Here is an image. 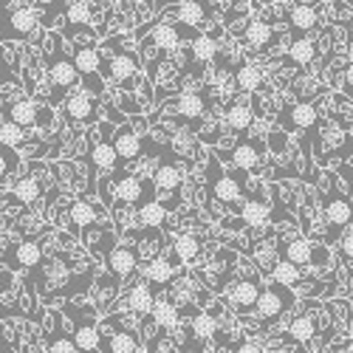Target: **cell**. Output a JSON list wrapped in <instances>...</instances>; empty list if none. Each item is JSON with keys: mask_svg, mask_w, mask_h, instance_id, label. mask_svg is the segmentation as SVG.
<instances>
[{"mask_svg": "<svg viewBox=\"0 0 353 353\" xmlns=\"http://www.w3.org/2000/svg\"><path fill=\"white\" fill-rule=\"evenodd\" d=\"M339 246H342V254L353 260V229H345L342 238H339Z\"/></svg>", "mask_w": 353, "mask_h": 353, "instance_id": "46", "label": "cell"}, {"mask_svg": "<svg viewBox=\"0 0 353 353\" xmlns=\"http://www.w3.org/2000/svg\"><path fill=\"white\" fill-rule=\"evenodd\" d=\"M300 266H294V263H288V260H277L274 266H272V283H277V285H285V288H294L300 283Z\"/></svg>", "mask_w": 353, "mask_h": 353, "instance_id": "38", "label": "cell"}, {"mask_svg": "<svg viewBox=\"0 0 353 353\" xmlns=\"http://www.w3.org/2000/svg\"><path fill=\"white\" fill-rule=\"evenodd\" d=\"M40 263H43V246L37 241H20L6 254L9 269H34V266H40Z\"/></svg>", "mask_w": 353, "mask_h": 353, "instance_id": "10", "label": "cell"}, {"mask_svg": "<svg viewBox=\"0 0 353 353\" xmlns=\"http://www.w3.org/2000/svg\"><path fill=\"white\" fill-rule=\"evenodd\" d=\"M345 353H353V339H347V342H345Z\"/></svg>", "mask_w": 353, "mask_h": 353, "instance_id": "51", "label": "cell"}, {"mask_svg": "<svg viewBox=\"0 0 353 353\" xmlns=\"http://www.w3.org/2000/svg\"><path fill=\"white\" fill-rule=\"evenodd\" d=\"M68 212H71V221L77 229H91L97 223V210L88 201H74Z\"/></svg>", "mask_w": 353, "mask_h": 353, "instance_id": "41", "label": "cell"}, {"mask_svg": "<svg viewBox=\"0 0 353 353\" xmlns=\"http://www.w3.org/2000/svg\"><path fill=\"white\" fill-rule=\"evenodd\" d=\"M175 110H179L184 119H201L207 113V99H203L201 91H184L175 102Z\"/></svg>", "mask_w": 353, "mask_h": 353, "instance_id": "29", "label": "cell"}, {"mask_svg": "<svg viewBox=\"0 0 353 353\" xmlns=\"http://www.w3.org/2000/svg\"><path fill=\"white\" fill-rule=\"evenodd\" d=\"M288 57H291V63H297V65H308L314 57H316V43L308 40V37H297V40H291L288 46Z\"/></svg>", "mask_w": 353, "mask_h": 353, "instance_id": "39", "label": "cell"}, {"mask_svg": "<svg viewBox=\"0 0 353 353\" xmlns=\"http://www.w3.org/2000/svg\"><path fill=\"white\" fill-rule=\"evenodd\" d=\"M246 184V172L241 170L238 172H215V161H210V192L212 198H218L221 203H238L241 195H243V187Z\"/></svg>", "mask_w": 353, "mask_h": 353, "instance_id": "3", "label": "cell"}, {"mask_svg": "<svg viewBox=\"0 0 353 353\" xmlns=\"http://www.w3.org/2000/svg\"><path fill=\"white\" fill-rule=\"evenodd\" d=\"M164 221H167V207L161 201H153L139 210V226H144V229H159Z\"/></svg>", "mask_w": 353, "mask_h": 353, "instance_id": "40", "label": "cell"}, {"mask_svg": "<svg viewBox=\"0 0 353 353\" xmlns=\"http://www.w3.org/2000/svg\"><path fill=\"white\" fill-rule=\"evenodd\" d=\"M136 269H139V249H136V246L119 243V246H116V249L108 254V272H110L116 280L133 277Z\"/></svg>", "mask_w": 353, "mask_h": 353, "instance_id": "9", "label": "cell"}, {"mask_svg": "<svg viewBox=\"0 0 353 353\" xmlns=\"http://www.w3.org/2000/svg\"><path fill=\"white\" fill-rule=\"evenodd\" d=\"M63 113H65V119H71L77 125H94L99 119V102L88 91H74L63 102Z\"/></svg>", "mask_w": 353, "mask_h": 353, "instance_id": "6", "label": "cell"}, {"mask_svg": "<svg viewBox=\"0 0 353 353\" xmlns=\"http://www.w3.org/2000/svg\"><path fill=\"white\" fill-rule=\"evenodd\" d=\"M325 218H328V223H331L336 232L347 229L350 221H353V207H350V201H347L336 187H331V195L325 198Z\"/></svg>", "mask_w": 353, "mask_h": 353, "instance_id": "11", "label": "cell"}, {"mask_svg": "<svg viewBox=\"0 0 353 353\" xmlns=\"http://www.w3.org/2000/svg\"><path fill=\"white\" fill-rule=\"evenodd\" d=\"M234 353H263V347L257 342H241L238 347H234Z\"/></svg>", "mask_w": 353, "mask_h": 353, "instance_id": "47", "label": "cell"}, {"mask_svg": "<svg viewBox=\"0 0 353 353\" xmlns=\"http://www.w3.org/2000/svg\"><path fill=\"white\" fill-rule=\"evenodd\" d=\"M243 37L252 48H269L274 43V28L263 20H249L243 28Z\"/></svg>", "mask_w": 353, "mask_h": 353, "instance_id": "27", "label": "cell"}, {"mask_svg": "<svg viewBox=\"0 0 353 353\" xmlns=\"http://www.w3.org/2000/svg\"><path fill=\"white\" fill-rule=\"evenodd\" d=\"M94 3H79V0H71V3H63V17L68 26H77V28H85L94 17Z\"/></svg>", "mask_w": 353, "mask_h": 353, "instance_id": "32", "label": "cell"}, {"mask_svg": "<svg viewBox=\"0 0 353 353\" xmlns=\"http://www.w3.org/2000/svg\"><path fill=\"white\" fill-rule=\"evenodd\" d=\"M28 139H26V130L20 128V125H14V122H0V144H3V147H12V150H14V147H23Z\"/></svg>", "mask_w": 353, "mask_h": 353, "instance_id": "43", "label": "cell"}, {"mask_svg": "<svg viewBox=\"0 0 353 353\" xmlns=\"http://www.w3.org/2000/svg\"><path fill=\"white\" fill-rule=\"evenodd\" d=\"M190 54L195 57L198 63H210V60H215V54H218V40L212 37V34H195L192 40H190Z\"/></svg>", "mask_w": 353, "mask_h": 353, "instance_id": "34", "label": "cell"}, {"mask_svg": "<svg viewBox=\"0 0 353 353\" xmlns=\"http://www.w3.org/2000/svg\"><path fill=\"white\" fill-rule=\"evenodd\" d=\"M37 116H40V105H37L34 99H17V102L9 105L6 119L14 122V125H20V128L26 130V128L37 125Z\"/></svg>", "mask_w": 353, "mask_h": 353, "instance_id": "21", "label": "cell"}, {"mask_svg": "<svg viewBox=\"0 0 353 353\" xmlns=\"http://www.w3.org/2000/svg\"><path fill=\"white\" fill-rule=\"evenodd\" d=\"M285 147H288V136H285V130H272V133H269V150H272L274 156H283V153H285Z\"/></svg>", "mask_w": 353, "mask_h": 353, "instance_id": "45", "label": "cell"}, {"mask_svg": "<svg viewBox=\"0 0 353 353\" xmlns=\"http://www.w3.org/2000/svg\"><path fill=\"white\" fill-rule=\"evenodd\" d=\"M232 164H234V170H243V172H249V170H254L257 164H260V147L254 144V141H238L229 150V156H226Z\"/></svg>", "mask_w": 353, "mask_h": 353, "instance_id": "19", "label": "cell"}, {"mask_svg": "<svg viewBox=\"0 0 353 353\" xmlns=\"http://www.w3.org/2000/svg\"><path fill=\"white\" fill-rule=\"evenodd\" d=\"M238 215L243 218V226H249V229H260L269 223V207H266V201H260V198H249L238 210Z\"/></svg>", "mask_w": 353, "mask_h": 353, "instance_id": "26", "label": "cell"}, {"mask_svg": "<svg viewBox=\"0 0 353 353\" xmlns=\"http://www.w3.org/2000/svg\"><path fill=\"white\" fill-rule=\"evenodd\" d=\"M12 288V280H9V272H0V291H9Z\"/></svg>", "mask_w": 353, "mask_h": 353, "instance_id": "49", "label": "cell"}, {"mask_svg": "<svg viewBox=\"0 0 353 353\" xmlns=\"http://www.w3.org/2000/svg\"><path fill=\"white\" fill-rule=\"evenodd\" d=\"M102 350L108 353H139V336L128 328H116L102 336Z\"/></svg>", "mask_w": 353, "mask_h": 353, "instance_id": "20", "label": "cell"}, {"mask_svg": "<svg viewBox=\"0 0 353 353\" xmlns=\"http://www.w3.org/2000/svg\"><path fill=\"white\" fill-rule=\"evenodd\" d=\"M17 167H20V156L12 150V147L0 144V181H3L6 175H9L12 170H17Z\"/></svg>", "mask_w": 353, "mask_h": 353, "instance_id": "44", "label": "cell"}, {"mask_svg": "<svg viewBox=\"0 0 353 353\" xmlns=\"http://www.w3.org/2000/svg\"><path fill=\"white\" fill-rule=\"evenodd\" d=\"M71 60H74L79 77L99 94V91H102V85L94 82V77H97L99 68H102V54H99V48H97L94 43H77V48H74V54H71Z\"/></svg>", "mask_w": 353, "mask_h": 353, "instance_id": "7", "label": "cell"}, {"mask_svg": "<svg viewBox=\"0 0 353 353\" xmlns=\"http://www.w3.org/2000/svg\"><path fill=\"white\" fill-rule=\"evenodd\" d=\"M294 291L291 288H285V285H277V283H272V285H266L263 288V294H260V303H257V316L266 322V325H272L274 319H280L291 305H294Z\"/></svg>", "mask_w": 353, "mask_h": 353, "instance_id": "2", "label": "cell"}, {"mask_svg": "<svg viewBox=\"0 0 353 353\" xmlns=\"http://www.w3.org/2000/svg\"><path fill=\"white\" fill-rule=\"evenodd\" d=\"M314 334H316V322H314L311 316H297V319H291L288 336H291L294 342H308Z\"/></svg>", "mask_w": 353, "mask_h": 353, "instance_id": "42", "label": "cell"}, {"mask_svg": "<svg viewBox=\"0 0 353 353\" xmlns=\"http://www.w3.org/2000/svg\"><path fill=\"white\" fill-rule=\"evenodd\" d=\"M260 294H263V288H260V283L254 277H241L229 291V303L238 314H249V311H257Z\"/></svg>", "mask_w": 353, "mask_h": 353, "instance_id": "8", "label": "cell"}, {"mask_svg": "<svg viewBox=\"0 0 353 353\" xmlns=\"http://www.w3.org/2000/svg\"><path fill=\"white\" fill-rule=\"evenodd\" d=\"M288 23H291L294 32L308 34V32H314L316 23H319V12H316L314 3H294L288 9Z\"/></svg>", "mask_w": 353, "mask_h": 353, "instance_id": "18", "label": "cell"}, {"mask_svg": "<svg viewBox=\"0 0 353 353\" xmlns=\"http://www.w3.org/2000/svg\"><path fill=\"white\" fill-rule=\"evenodd\" d=\"M46 77H48V91H51V105L65 102L74 91L71 88L79 79V71L74 65V60L63 51V37L60 34H48V46H46Z\"/></svg>", "mask_w": 353, "mask_h": 353, "instance_id": "1", "label": "cell"}, {"mask_svg": "<svg viewBox=\"0 0 353 353\" xmlns=\"http://www.w3.org/2000/svg\"><path fill=\"white\" fill-rule=\"evenodd\" d=\"M311 252H314V243L308 238H294V241L285 243L283 260L294 263V266H308V263H311Z\"/></svg>", "mask_w": 353, "mask_h": 353, "instance_id": "30", "label": "cell"}, {"mask_svg": "<svg viewBox=\"0 0 353 353\" xmlns=\"http://www.w3.org/2000/svg\"><path fill=\"white\" fill-rule=\"evenodd\" d=\"M347 201H350V207H353V187H350V192H347Z\"/></svg>", "mask_w": 353, "mask_h": 353, "instance_id": "52", "label": "cell"}, {"mask_svg": "<svg viewBox=\"0 0 353 353\" xmlns=\"http://www.w3.org/2000/svg\"><path fill=\"white\" fill-rule=\"evenodd\" d=\"M345 88H347V91H353V63L345 68Z\"/></svg>", "mask_w": 353, "mask_h": 353, "instance_id": "48", "label": "cell"}, {"mask_svg": "<svg viewBox=\"0 0 353 353\" xmlns=\"http://www.w3.org/2000/svg\"><path fill=\"white\" fill-rule=\"evenodd\" d=\"M12 195L20 201V203H34L40 195H43V187H40V181H37V175H26V179H20V181H14L12 184Z\"/></svg>", "mask_w": 353, "mask_h": 353, "instance_id": "36", "label": "cell"}, {"mask_svg": "<svg viewBox=\"0 0 353 353\" xmlns=\"http://www.w3.org/2000/svg\"><path fill=\"white\" fill-rule=\"evenodd\" d=\"M212 6H215V3H192V0H184V3H175L172 14H175V23L190 26V28H198V26H203V23L210 20Z\"/></svg>", "mask_w": 353, "mask_h": 353, "instance_id": "16", "label": "cell"}, {"mask_svg": "<svg viewBox=\"0 0 353 353\" xmlns=\"http://www.w3.org/2000/svg\"><path fill=\"white\" fill-rule=\"evenodd\" d=\"M218 316L215 314H210V311H203V314H195L192 316V325H190V331H192V336L195 339H201V342H207V339H212L215 334H218Z\"/></svg>", "mask_w": 353, "mask_h": 353, "instance_id": "37", "label": "cell"}, {"mask_svg": "<svg viewBox=\"0 0 353 353\" xmlns=\"http://www.w3.org/2000/svg\"><path fill=\"white\" fill-rule=\"evenodd\" d=\"M113 192H116V198H119L122 203H136L139 210L156 201V187H153V181L144 184V181L136 179V175H116Z\"/></svg>", "mask_w": 353, "mask_h": 353, "instance_id": "4", "label": "cell"}, {"mask_svg": "<svg viewBox=\"0 0 353 353\" xmlns=\"http://www.w3.org/2000/svg\"><path fill=\"white\" fill-rule=\"evenodd\" d=\"M125 305H128L130 314L147 316V314L153 311V305H156V291L147 285L144 280H139V283H133V285L125 291Z\"/></svg>", "mask_w": 353, "mask_h": 353, "instance_id": "12", "label": "cell"}, {"mask_svg": "<svg viewBox=\"0 0 353 353\" xmlns=\"http://www.w3.org/2000/svg\"><path fill=\"white\" fill-rule=\"evenodd\" d=\"M153 187L156 192H179L181 190V170L175 164H161L153 172Z\"/></svg>", "mask_w": 353, "mask_h": 353, "instance_id": "28", "label": "cell"}, {"mask_svg": "<svg viewBox=\"0 0 353 353\" xmlns=\"http://www.w3.org/2000/svg\"><path fill=\"white\" fill-rule=\"evenodd\" d=\"M88 161H91V167L102 170L105 175L116 170V161H119V156H116L113 150V139H102L91 147V156H88Z\"/></svg>", "mask_w": 353, "mask_h": 353, "instance_id": "23", "label": "cell"}, {"mask_svg": "<svg viewBox=\"0 0 353 353\" xmlns=\"http://www.w3.org/2000/svg\"><path fill=\"white\" fill-rule=\"evenodd\" d=\"M234 85H238L243 94H254L263 88V71L257 65L246 63V65H241L238 71H234Z\"/></svg>", "mask_w": 353, "mask_h": 353, "instance_id": "33", "label": "cell"}, {"mask_svg": "<svg viewBox=\"0 0 353 353\" xmlns=\"http://www.w3.org/2000/svg\"><path fill=\"white\" fill-rule=\"evenodd\" d=\"M37 26H40V14L32 6L14 3L9 9V14H6V28H9V32L0 37V40H26V37L34 34Z\"/></svg>", "mask_w": 353, "mask_h": 353, "instance_id": "5", "label": "cell"}, {"mask_svg": "<svg viewBox=\"0 0 353 353\" xmlns=\"http://www.w3.org/2000/svg\"><path fill=\"white\" fill-rule=\"evenodd\" d=\"M60 322H63V316L57 319V314H54V325H51V336H48V353H79L74 336H68L63 331Z\"/></svg>", "mask_w": 353, "mask_h": 353, "instance_id": "31", "label": "cell"}, {"mask_svg": "<svg viewBox=\"0 0 353 353\" xmlns=\"http://www.w3.org/2000/svg\"><path fill=\"white\" fill-rule=\"evenodd\" d=\"M141 280L150 285L153 291H159V288H167L172 280H175V266L170 263V257H153L150 263L144 266V272H141Z\"/></svg>", "mask_w": 353, "mask_h": 353, "instance_id": "14", "label": "cell"}, {"mask_svg": "<svg viewBox=\"0 0 353 353\" xmlns=\"http://www.w3.org/2000/svg\"><path fill=\"white\" fill-rule=\"evenodd\" d=\"M105 71H108L110 79L128 85V79H136V74H139V57H136V51H119V54H113L110 60H108V65H105Z\"/></svg>", "mask_w": 353, "mask_h": 353, "instance_id": "15", "label": "cell"}, {"mask_svg": "<svg viewBox=\"0 0 353 353\" xmlns=\"http://www.w3.org/2000/svg\"><path fill=\"white\" fill-rule=\"evenodd\" d=\"M113 150H116V156L125 159V161L139 159L141 156V139H139V133L130 125L116 128V133H113Z\"/></svg>", "mask_w": 353, "mask_h": 353, "instance_id": "17", "label": "cell"}, {"mask_svg": "<svg viewBox=\"0 0 353 353\" xmlns=\"http://www.w3.org/2000/svg\"><path fill=\"white\" fill-rule=\"evenodd\" d=\"M223 122L234 133H246L252 128V122H254V113H252L249 102H232L226 108V113H223Z\"/></svg>", "mask_w": 353, "mask_h": 353, "instance_id": "22", "label": "cell"}, {"mask_svg": "<svg viewBox=\"0 0 353 353\" xmlns=\"http://www.w3.org/2000/svg\"><path fill=\"white\" fill-rule=\"evenodd\" d=\"M3 20H6V6L0 3V26H3Z\"/></svg>", "mask_w": 353, "mask_h": 353, "instance_id": "50", "label": "cell"}, {"mask_svg": "<svg viewBox=\"0 0 353 353\" xmlns=\"http://www.w3.org/2000/svg\"><path fill=\"white\" fill-rule=\"evenodd\" d=\"M316 108L311 102H297V105H291L288 110H283L280 116V125L285 130H305V128H314L316 125Z\"/></svg>", "mask_w": 353, "mask_h": 353, "instance_id": "13", "label": "cell"}, {"mask_svg": "<svg viewBox=\"0 0 353 353\" xmlns=\"http://www.w3.org/2000/svg\"><path fill=\"white\" fill-rule=\"evenodd\" d=\"M201 254V241L195 238V234H179L175 238V246H172V257H170V263L175 269L181 266V263H187V260H195Z\"/></svg>", "mask_w": 353, "mask_h": 353, "instance_id": "24", "label": "cell"}, {"mask_svg": "<svg viewBox=\"0 0 353 353\" xmlns=\"http://www.w3.org/2000/svg\"><path fill=\"white\" fill-rule=\"evenodd\" d=\"M181 37H184L181 23H156L153 26V46L161 51H172L181 43Z\"/></svg>", "mask_w": 353, "mask_h": 353, "instance_id": "25", "label": "cell"}, {"mask_svg": "<svg viewBox=\"0 0 353 353\" xmlns=\"http://www.w3.org/2000/svg\"><path fill=\"white\" fill-rule=\"evenodd\" d=\"M153 322L159 328H170L179 322V305L172 303V297H156V305H153Z\"/></svg>", "mask_w": 353, "mask_h": 353, "instance_id": "35", "label": "cell"}]
</instances>
